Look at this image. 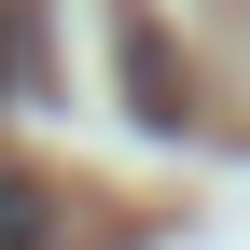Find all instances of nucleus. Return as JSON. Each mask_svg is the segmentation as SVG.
<instances>
[{"label": "nucleus", "instance_id": "2", "mask_svg": "<svg viewBox=\"0 0 250 250\" xmlns=\"http://www.w3.org/2000/svg\"><path fill=\"white\" fill-rule=\"evenodd\" d=\"M14 70H28V42H14V0H0V98H14Z\"/></svg>", "mask_w": 250, "mask_h": 250}, {"label": "nucleus", "instance_id": "1", "mask_svg": "<svg viewBox=\"0 0 250 250\" xmlns=\"http://www.w3.org/2000/svg\"><path fill=\"white\" fill-rule=\"evenodd\" d=\"M42 236H56V195L28 167H0V250H42Z\"/></svg>", "mask_w": 250, "mask_h": 250}]
</instances>
